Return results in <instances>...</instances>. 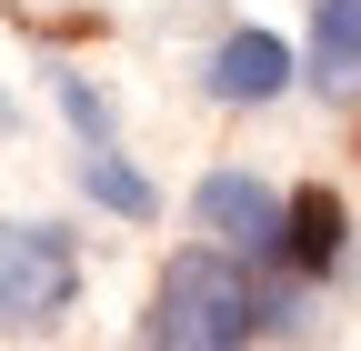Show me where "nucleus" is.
<instances>
[{"instance_id":"nucleus-1","label":"nucleus","mask_w":361,"mask_h":351,"mask_svg":"<svg viewBox=\"0 0 361 351\" xmlns=\"http://www.w3.org/2000/svg\"><path fill=\"white\" fill-rule=\"evenodd\" d=\"M301 321V301L291 291H261L251 281V261L231 241H211V251H180L161 291H151V341H180V351H231V341H261V331H291Z\"/></svg>"},{"instance_id":"nucleus-2","label":"nucleus","mask_w":361,"mask_h":351,"mask_svg":"<svg viewBox=\"0 0 361 351\" xmlns=\"http://www.w3.org/2000/svg\"><path fill=\"white\" fill-rule=\"evenodd\" d=\"M80 291V251L51 221H0V331H40L61 321Z\"/></svg>"},{"instance_id":"nucleus-3","label":"nucleus","mask_w":361,"mask_h":351,"mask_svg":"<svg viewBox=\"0 0 361 351\" xmlns=\"http://www.w3.org/2000/svg\"><path fill=\"white\" fill-rule=\"evenodd\" d=\"M191 221L211 241H231L241 261H281L291 251V201L271 181H251V171H211V181L191 191Z\"/></svg>"},{"instance_id":"nucleus-4","label":"nucleus","mask_w":361,"mask_h":351,"mask_svg":"<svg viewBox=\"0 0 361 351\" xmlns=\"http://www.w3.org/2000/svg\"><path fill=\"white\" fill-rule=\"evenodd\" d=\"M291 91V40L271 30H231L211 51V101H281Z\"/></svg>"},{"instance_id":"nucleus-5","label":"nucleus","mask_w":361,"mask_h":351,"mask_svg":"<svg viewBox=\"0 0 361 351\" xmlns=\"http://www.w3.org/2000/svg\"><path fill=\"white\" fill-rule=\"evenodd\" d=\"M311 91L322 101L361 91V0H322L311 11Z\"/></svg>"},{"instance_id":"nucleus-6","label":"nucleus","mask_w":361,"mask_h":351,"mask_svg":"<svg viewBox=\"0 0 361 351\" xmlns=\"http://www.w3.org/2000/svg\"><path fill=\"white\" fill-rule=\"evenodd\" d=\"M80 191L101 201V211H121V221H151V211H161V191H151L111 141H80Z\"/></svg>"},{"instance_id":"nucleus-7","label":"nucleus","mask_w":361,"mask_h":351,"mask_svg":"<svg viewBox=\"0 0 361 351\" xmlns=\"http://www.w3.org/2000/svg\"><path fill=\"white\" fill-rule=\"evenodd\" d=\"M291 271H331V261H341V201L331 191H301L291 201Z\"/></svg>"},{"instance_id":"nucleus-8","label":"nucleus","mask_w":361,"mask_h":351,"mask_svg":"<svg viewBox=\"0 0 361 351\" xmlns=\"http://www.w3.org/2000/svg\"><path fill=\"white\" fill-rule=\"evenodd\" d=\"M51 91H61V111H71V130H80V141H111V101H101V91H90V80H80V70H61V80H51Z\"/></svg>"},{"instance_id":"nucleus-9","label":"nucleus","mask_w":361,"mask_h":351,"mask_svg":"<svg viewBox=\"0 0 361 351\" xmlns=\"http://www.w3.org/2000/svg\"><path fill=\"white\" fill-rule=\"evenodd\" d=\"M0 121H11V101H0Z\"/></svg>"}]
</instances>
